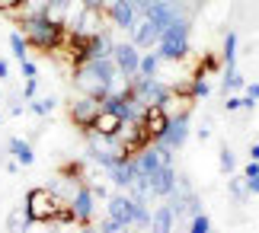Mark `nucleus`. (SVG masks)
Listing matches in <instances>:
<instances>
[{
  "label": "nucleus",
  "instance_id": "f257e3e1",
  "mask_svg": "<svg viewBox=\"0 0 259 233\" xmlns=\"http://www.w3.org/2000/svg\"><path fill=\"white\" fill-rule=\"evenodd\" d=\"M128 80L118 74L115 61L112 58H96V61H87V64L74 67V86L80 89V96H93V99H103L115 89H122Z\"/></svg>",
  "mask_w": 259,
  "mask_h": 233
},
{
  "label": "nucleus",
  "instance_id": "f03ea898",
  "mask_svg": "<svg viewBox=\"0 0 259 233\" xmlns=\"http://www.w3.org/2000/svg\"><path fill=\"white\" fill-rule=\"evenodd\" d=\"M19 32L26 35L29 48H38V52L52 55L55 48L64 45L67 26H55V23H48L45 16H23V19H19Z\"/></svg>",
  "mask_w": 259,
  "mask_h": 233
},
{
  "label": "nucleus",
  "instance_id": "7ed1b4c3",
  "mask_svg": "<svg viewBox=\"0 0 259 233\" xmlns=\"http://www.w3.org/2000/svg\"><path fill=\"white\" fill-rule=\"evenodd\" d=\"M26 214L32 224H55V217H58V211L64 208V201L55 195L52 189H45V185H38V189H29L26 192Z\"/></svg>",
  "mask_w": 259,
  "mask_h": 233
},
{
  "label": "nucleus",
  "instance_id": "20e7f679",
  "mask_svg": "<svg viewBox=\"0 0 259 233\" xmlns=\"http://www.w3.org/2000/svg\"><path fill=\"white\" fill-rule=\"evenodd\" d=\"M83 134H87V154L96 166L109 169V166H115L118 160H128L118 137H106V134H96V131H83Z\"/></svg>",
  "mask_w": 259,
  "mask_h": 233
},
{
  "label": "nucleus",
  "instance_id": "39448f33",
  "mask_svg": "<svg viewBox=\"0 0 259 233\" xmlns=\"http://www.w3.org/2000/svg\"><path fill=\"white\" fill-rule=\"evenodd\" d=\"M189 32H192V19H183V23H173L170 29H163L160 42H157L160 61H183L189 55Z\"/></svg>",
  "mask_w": 259,
  "mask_h": 233
},
{
  "label": "nucleus",
  "instance_id": "423d86ee",
  "mask_svg": "<svg viewBox=\"0 0 259 233\" xmlns=\"http://www.w3.org/2000/svg\"><path fill=\"white\" fill-rule=\"evenodd\" d=\"M128 89L135 93V99L141 106H163V99L170 96L173 86H166L160 77H141V74H135V77H128Z\"/></svg>",
  "mask_w": 259,
  "mask_h": 233
},
{
  "label": "nucleus",
  "instance_id": "0eeeda50",
  "mask_svg": "<svg viewBox=\"0 0 259 233\" xmlns=\"http://www.w3.org/2000/svg\"><path fill=\"white\" fill-rule=\"evenodd\" d=\"M147 16L154 19L160 29H170L173 23H183V19H192L189 16V7L186 0H154L151 10H147Z\"/></svg>",
  "mask_w": 259,
  "mask_h": 233
},
{
  "label": "nucleus",
  "instance_id": "6e6552de",
  "mask_svg": "<svg viewBox=\"0 0 259 233\" xmlns=\"http://www.w3.org/2000/svg\"><path fill=\"white\" fill-rule=\"evenodd\" d=\"M99 112H103V103L93 99V96H77L74 103H71V121L80 131H90V125L96 121Z\"/></svg>",
  "mask_w": 259,
  "mask_h": 233
},
{
  "label": "nucleus",
  "instance_id": "1a4fd4ad",
  "mask_svg": "<svg viewBox=\"0 0 259 233\" xmlns=\"http://www.w3.org/2000/svg\"><path fill=\"white\" fill-rule=\"evenodd\" d=\"M112 61L118 67V74L125 80L138 74V64H141V48H135L132 42H115L112 45Z\"/></svg>",
  "mask_w": 259,
  "mask_h": 233
},
{
  "label": "nucleus",
  "instance_id": "9d476101",
  "mask_svg": "<svg viewBox=\"0 0 259 233\" xmlns=\"http://www.w3.org/2000/svg\"><path fill=\"white\" fill-rule=\"evenodd\" d=\"M160 35H163V29L157 26L151 16H141V19L135 23V29H132V45L141 48V52H151V48H157Z\"/></svg>",
  "mask_w": 259,
  "mask_h": 233
},
{
  "label": "nucleus",
  "instance_id": "9b49d317",
  "mask_svg": "<svg viewBox=\"0 0 259 233\" xmlns=\"http://www.w3.org/2000/svg\"><path fill=\"white\" fill-rule=\"evenodd\" d=\"M186 137H189V112L173 115L170 121H166V131L157 141H160L163 147H170V150H179V147L186 144Z\"/></svg>",
  "mask_w": 259,
  "mask_h": 233
},
{
  "label": "nucleus",
  "instance_id": "f8f14e48",
  "mask_svg": "<svg viewBox=\"0 0 259 233\" xmlns=\"http://www.w3.org/2000/svg\"><path fill=\"white\" fill-rule=\"evenodd\" d=\"M71 211L77 217V224H90L93 220V211H96V198H93V189H90V182H83L80 189H77V195L71 198Z\"/></svg>",
  "mask_w": 259,
  "mask_h": 233
},
{
  "label": "nucleus",
  "instance_id": "ddd939ff",
  "mask_svg": "<svg viewBox=\"0 0 259 233\" xmlns=\"http://www.w3.org/2000/svg\"><path fill=\"white\" fill-rule=\"evenodd\" d=\"M106 16H109V23H112V26L128 29V32H132L135 23L141 19V16L135 13V7L128 4V0H112V4H106Z\"/></svg>",
  "mask_w": 259,
  "mask_h": 233
},
{
  "label": "nucleus",
  "instance_id": "4468645a",
  "mask_svg": "<svg viewBox=\"0 0 259 233\" xmlns=\"http://www.w3.org/2000/svg\"><path fill=\"white\" fill-rule=\"evenodd\" d=\"M176 169L173 163H163L157 173L151 176V198H170L173 192H176Z\"/></svg>",
  "mask_w": 259,
  "mask_h": 233
},
{
  "label": "nucleus",
  "instance_id": "2eb2a0df",
  "mask_svg": "<svg viewBox=\"0 0 259 233\" xmlns=\"http://www.w3.org/2000/svg\"><path fill=\"white\" fill-rule=\"evenodd\" d=\"M166 121H170V118H166V112H163L160 106H147V109H144L141 131H144L147 137H151V144H154V141H157V137H160L163 131H166Z\"/></svg>",
  "mask_w": 259,
  "mask_h": 233
},
{
  "label": "nucleus",
  "instance_id": "dca6fc26",
  "mask_svg": "<svg viewBox=\"0 0 259 233\" xmlns=\"http://www.w3.org/2000/svg\"><path fill=\"white\" fill-rule=\"evenodd\" d=\"M106 214L112 217V220H118V224L132 227V198L122 195V192L109 195V198H106Z\"/></svg>",
  "mask_w": 259,
  "mask_h": 233
},
{
  "label": "nucleus",
  "instance_id": "f3484780",
  "mask_svg": "<svg viewBox=\"0 0 259 233\" xmlns=\"http://www.w3.org/2000/svg\"><path fill=\"white\" fill-rule=\"evenodd\" d=\"M151 233H173L176 230V214L170 208V201H163V205H157L151 211V227H147Z\"/></svg>",
  "mask_w": 259,
  "mask_h": 233
},
{
  "label": "nucleus",
  "instance_id": "a211bd4d",
  "mask_svg": "<svg viewBox=\"0 0 259 233\" xmlns=\"http://www.w3.org/2000/svg\"><path fill=\"white\" fill-rule=\"evenodd\" d=\"M7 154L13 157L19 166H32L35 163V150H32V144H29L26 137H10L7 141Z\"/></svg>",
  "mask_w": 259,
  "mask_h": 233
},
{
  "label": "nucleus",
  "instance_id": "6ab92c4d",
  "mask_svg": "<svg viewBox=\"0 0 259 233\" xmlns=\"http://www.w3.org/2000/svg\"><path fill=\"white\" fill-rule=\"evenodd\" d=\"M106 173H109V182H112L115 189H132V182H135L132 157H128V160H118V163H115V166H109Z\"/></svg>",
  "mask_w": 259,
  "mask_h": 233
},
{
  "label": "nucleus",
  "instance_id": "aec40b11",
  "mask_svg": "<svg viewBox=\"0 0 259 233\" xmlns=\"http://www.w3.org/2000/svg\"><path fill=\"white\" fill-rule=\"evenodd\" d=\"M122 125H125V121L118 118L115 112H106V109H103V112L96 115V121L90 125V131H96V134H106V137H118Z\"/></svg>",
  "mask_w": 259,
  "mask_h": 233
},
{
  "label": "nucleus",
  "instance_id": "412c9836",
  "mask_svg": "<svg viewBox=\"0 0 259 233\" xmlns=\"http://www.w3.org/2000/svg\"><path fill=\"white\" fill-rule=\"evenodd\" d=\"M71 10H74V0H48L45 7V19L55 26H67V19H71Z\"/></svg>",
  "mask_w": 259,
  "mask_h": 233
},
{
  "label": "nucleus",
  "instance_id": "4be33fe9",
  "mask_svg": "<svg viewBox=\"0 0 259 233\" xmlns=\"http://www.w3.org/2000/svg\"><path fill=\"white\" fill-rule=\"evenodd\" d=\"M243 86H246V80H243L240 70H237V64H227L224 74H221V93L227 96V93H237V89H243Z\"/></svg>",
  "mask_w": 259,
  "mask_h": 233
},
{
  "label": "nucleus",
  "instance_id": "5701e85b",
  "mask_svg": "<svg viewBox=\"0 0 259 233\" xmlns=\"http://www.w3.org/2000/svg\"><path fill=\"white\" fill-rule=\"evenodd\" d=\"M32 230V220H29L26 208H13L7 214V233H29Z\"/></svg>",
  "mask_w": 259,
  "mask_h": 233
},
{
  "label": "nucleus",
  "instance_id": "b1692460",
  "mask_svg": "<svg viewBox=\"0 0 259 233\" xmlns=\"http://www.w3.org/2000/svg\"><path fill=\"white\" fill-rule=\"evenodd\" d=\"M151 227V211H147V201H135L132 198V230H144Z\"/></svg>",
  "mask_w": 259,
  "mask_h": 233
},
{
  "label": "nucleus",
  "instance_id": "393cba45",
  "mask_svg": "<svg viewBox=\"0 0 259 233\" xmlns=\"http://www.w3.org/2000/svg\"><path fill=\"white\" fill-rule=\"evenodd\" d=\"M55 99L52 96H35V99H29L26 103V112H32V115H38V118H45V115H52L55 112Z\"/></svg>",
  "mask_w": 259,
  "mask_h": 233
},
{
  "label": "nucleus",
  "instance_id": "a878e982",
  "mask_svg": "<svg viewBox=\"0 0 259 233\" xmlns=\"http://www.w3.org/2000/svg\"><path fill=\"white\" fill-rule=\"evenodd\" d=\"M157 70H160V55H157V52H144L141 64H138V74H141V77H157Z\"/></svg>",
  "mask_w": 259,
  "mask_h": 233
},
{
  "label": "nucleus",
  "instance_id": "bb28decb",
  "mask_svg": "<svg viewBox=\"0 0 259 233\" xmlns=\"http://www.w3.org/2000/svg\"><path fill=\"white\" fill-rule=\"evenodd\" d=\"M10 48H13V58L16 61H26L29 58V42H26V35L19 32V29L10 32Z\"/></svg>",
  "mask_w": 259,
  "mask_h": 233
},
{
  "label": "nucleus",
  "instance_id": "cd10ccee",
  "mask_svg": "<svg viewBox=\"0 0 259 233\" xmlns=\"http://www.w3.org/2000/svg\"><path fill=\"white\" fill-rule=\"evenodd\" d=\"M237 32H227L224 35V55H221V61H224V67L227 64H237Z\"/></svg>",
  "mask_w": 259,
  "mask_h": 233
},
{
  "label": "nucleus",
  "instance_id": "c85d7f7f",
  "mask_svg": "<svg viewBox=\"0 0 259 233\" xmlns=\"http://www.w3.org/2000/svg\"><path fill=\"white\" fill-rule=\"evenodd\" d=\"M218 163H221V173H227L231 176L234 169H237V160H234V150L227 147V144H221V150H218Z\"/></svg>",
  "mask_w": 259,
  "mask_h": 233
},
{
  "label": "nucleus",
  "instance_id": "c756f323",
  "mask_svg": "<svg viewBox=\"0 0 259 233\" xmlns=\"http://www.w3.org/2000/svg\"><path fill=\"white\" fill-rule=\"evenodd\" d=\"M186 233H211V220H208V214L202 211V214L189 217V230Z\"/></svg>",
  "mask_w": 259,
  "mask_h": 233
},
{
  "label": "nucleus",
  "instance_id": "7c9ffc66",
  "mask_svg": "<svg viewBox=\"0 0 259 233\" xmlns=\"http://www.w3.org/2000/svg\"><path fill=\"white\" fill-rule=\"evenodd\" d=\"M214 70H221V58H218V55H205L202 67L195 70V77H208V74H214Z\"/></svg>",
  "mask_w": 259,
  "mask_h": 233
},
{
  "label": "nucleus",
  "instance_id": "2f4dec72",
  "mask_svg": "<svg viewBox=\"0 0 259 233\" xmlns=\"http://www.w3.org/2000/svg\"><path fill=\"white\" fill-rule=\"evenodd\" d=\"M189 93H192V99H202L211 93V83H208V77H195L192 83H189Z\"/></svg>",
  "mask_w": 259,
  "mask_h": 233
},
{
  "label": "nucleus",
  "instance_id": "473e14b6",
  "mask_svg": "<svg viewBox=\"0 0 259 233\" xmlns=\"http://www.w3.org/2000/svg\"><path fill=\"white\" fill-rule=\"evenodd\" d=\"M7 112L13 115V118L26 112V99H23V93H10V99H7Z\"/></svg>",
  "mask_w": 259,
  "mask_h": 233
},
{
  "label": "nucleus",
  "instance_id": "72a5a7b5",
  "mask_svg": "<svg viewBox=\"0 0 259 233\" xmlns=\"http://www.w3.org/2000/svg\"><path fill=\"white\" fill-rule=\"evenodd\" d=\"M99 233H132V227H125V224H118V220H112V217H103V224H99L96 227Z\"/></svg>",
  "mask_w": 259,
  "mask_h": 233
},
{
  "label": "nucleus",
  "instance_id": "f704fd0d",
  "mask_svg": "<svg viewBox=\"0 0 259 233\" xmlns=\"http://www.w3.org/2000/svg\"><path fill=\"white\" fill-rule=\"evenodd\" d=\"M227 185H231V195H234L237 201H246V195H250V192H246V179H237V176H234Z\"/></svg>",
  "mask_w": 259,
  "mask_h": 233
},
{
  "label": "nucleus",
  "instance_id": "c9c22d12",
  "mask_svg": "<svg viewBox=\"0 0 259 233\" xmlns=\"http://www.w3.org/2000/svg\"><path fill=\"white\" fill-rule=\"evenodd\" d=\"M38 96V77H26V86H23V99L29 103V99Z\"/></svg>",
  "mask_w": 259,
  "mask_h": 233
},
{
  "label": "nucleus",
  "instance_id": "e433bc0d",
  "mask_svg": "<svg viewBox=\"0 0 259 233\" xmlns=\"http://www.w3.org/2000/svg\"><path fill=\"white\" fill-rule=\"evenodd\" d=\"M243 109V96H227L224 99V112H240Z\"/></svg>",
  "mask_w": 259,
  "mask_h": 233
},
{
  "label": "nucleus",
  "instance_id": "4c0bfd02",
  "mask_svg": "<svg viewBox=\"0 0 259 233\" xmlns=\"http://www.w3.org/2000/svg\"><path fill=\"white\" fill-rule=\"evenodd\" d=\"M19 70H23V77H38V67H35V61H19Z\"/></svg>",
  "mask_w": 259,
  "mask_h": 233
},
{
  "label": "nucleus",
  "instance_id": "58836bf2",
  "mask_svg": "<svg viewBox=\"0 0 259 233\" xmlns=\"http://www.w3.org/2000/svg\"><path fill=\"white\" fill-rule=\"evenodd\" d=\"M128 4L135 7V13H138V16H147V10H151L154 0H128Z\"/></svg>",
  "mask_w": 259,
  "mask_h": 233
},
{
  "label": "nucleus",
  "instance_id": "ea45409f",
  "mask_svg": "<svg viewBox=\"0 0 259 233\" xmlns=\"http://www.w3.org/2000/svg\"><path fill=\"white\" fill-rule=\"evenodd\" d=\"M253 176H259V163H256V160H246V166H243V179H253Z\"/></svg>",
  "mask_w": 259,
  "mask_h": 233
},
{
  "label": "nucleus",
  "instance_id": "a19ab883",
  "mask_svg": "<svg viewBox=\"0 0 259 233\" xmlns=\"http://www.w3.org/2000/svg\"><path fill=\"white\" fill-rule=\"evenodd\" d=\"M246 192H250V195H259V176L246 179Z\"/></svg>",
  "mask_w": 259,
  "mask_h": 233
},
{
  "label": "nucleus",
  "instance_id": "79ce46f5",
  "mask_svg": "<svg viewBox=\"0 0 259 233\" xmlns=\"http://www.w3.org/2000/svg\"><path fill=\"white\" fill-rule=\"evenodd\" d=\"M208 137H211V125H208V121H205V125L198 128V141H208Z\"/></svg>",
  "mask_w": 259,
  "mask_h": 233
},
{
  "label": "nucleus",
  "instance_id": "37998d69",
  "mask_svg": "<svg viewBox=\"0 0 259 233\" xmlns=\"http://www.w3.org/2000/svg\"><path fill=\"white\" fill-rule=\"evenodd\" d=\"M0 80H10V64H7V58H0Z\"/></svg>",
  "mask_w": 259,
  "mask_h": 233
},
{
  "label": "nucleus",
  "instance_id": "c03bdc74",
  "mask_svg": "<svg viewBox=\"0 0 259 233\" xmlns=\"http://www.w3.org/2000/svg\"><path fill=\"white\" fill-rule=\"evenodd\" d=\"M246 96H253V99H259V83H250V86H246Z\"/></svg>",
  "mask_w": 259,
  "mask_h": 233
},
{
  "label": "nucleus",
  "instance_id": "a18cd8bd",
  "mask_svg": "<svg viewBox=\"0 0 259 233\" xmlns=\"http://www.w3.org/2000/svg\"><path fill=\"white\" fill-rule=\"evenodd\" d=\"M243 109H246V112H250V109H256V99H253V96H243Z\"/></svg>",
  "mask_w": 259,
  "mask_h": 233
},
{
  "label": "nucleus",
  "instance_id": "49530a36",
  "mask_svg": "<svg viewBox=\"0 0 259 233\" xmlns=\"http://www.w3.org/2000/svg\"><path fill=\"white\" fill-rule=\"evenodd\" d=\"M250 160H256V163H259V144H253V147H250Z\"/></svg>",
  "mask_w": 259,
  "mask_h": 233
},
{
  "label": "nucleus",
  "instance_id": "de8ad7c7",
  "mask_svg": "<svg viewBox=\"0 0 259 233\" xmlns=\"http://www.w3.org/2000/svg\"><path fill=\"white\" fill-rule=\"evenodd\" d=\"M0 125H4V115H0Z\"/></svg>",
  "mask_w": 259,
  "mask_h": 233
},
{
  "label": "nucleus",
  "instance_id": "09e8293b",
  "mask_svg": "<svg viewBox=\"0 0 259 233\" xmlns=\"http://www.w3.org/2000/svg\"><path fill=\"white\" fill-rule=\"evenodd\" d=\"M173 233H176V230H173Z\"/></svg>",
  "mask_w": 259,
  "mask_h": 233
}]
</instances>
